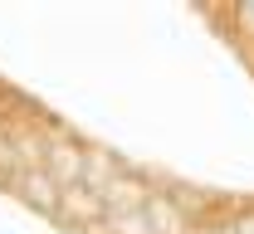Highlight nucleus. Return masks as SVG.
<instances>
[{
	"instance_id": "1",
	"label": "nucleus",
	"mask_w": 254,
	"mask_h": 234,
	"mask_svg": "<svg viewBox=\"0 0 254 234\" xmlns=\"http://www.w3.org/2000/svg\"><path fill=\"white\" fill-rule=\"evenodd\" d=\"M83 161H88V151L73 146V141H54V146H44V171L59 181V190L83 186Z\"/></svg>"
},
{
	"instance_id": "2",
	"label": "nucleus",
	"mask_w": 254,
	"mask_h": 234,
	"mask_svg": "<svg viewBox=\"0 0 254 234\" xmlns=\"http://www.w3.org/2000/svg\"><path fill=\"white\" fill-rule=\"evenodd\" d=\"M147 200H152V190H147L137 176H123V171L103 186V205H108V215H137V210H147Z\"/></svg>"
},
{
	"instance_id": "3",
	"label": "nucleus",
	"mask_w": 254,
	"mask_h": 234,
	"mask_svg": "<svg viewBox=\"0 0 254 234\" xmlns=\"http://www.w3.org/2000/svg\"><path fill=\"white\" fill-rule=\"evenodd\" d=\"M59 215L68 220V225H93V220H108V205H103V195L98 190H88V186H68L59 195Z\"/></svg>"
},
{
	"instance_id": "4",
	"label": "nucleus",
	"mask_w": 254,
	"mask_h": 234,
	"mask_svg": "<svg viewBox=\"0 0 254 234\" xmlns=\"http://www.w3.org/2000/svg\"><path fill=\"white\" fill-rule=\"evenodd\" d=\"M20 190H25L30 205H39V210H59V195H64L59 181H54L44 166H30V171H25V176H20Z\"/></svg>"
},
{
	"instance_id": "5",
	"label": "nucleus",
	"mask_w": 254,
	"mask_h": 234,
	"mask_svg": "<svg viewBox=\"0 0 254 234\" xmlns=\"http://www.w3.org/2000/svg\"><path fill=\"white\" fill-rule=\"evenodd\" d=\"M147 225H152V234H186L190 230V220L176 210V200H166V195H152L147 200Z\"/></svg>"
},
{
	"instance_id": "6",
	"label": "nucleus",
	"mask_w": 254,
	"mask_h": 234,
	"mask_svg": "<svg viewBox=\"0 0 254 234\" xmlns=\"http://www.w3.org/2000/svg\"><path fill=\"white\" fill-rule=\"evenodd\" d=\"M103 230L108 234H152V225H147V215L137 210V215H108Z\"/></svg>"
},
{
	"instance_id": "7",
	"label": "nucleus",
	"mask_w": 254,
	"mask_h": 234,
	"mask_svg": "<svg viewBox=\"0 0 254 234\" xmlns=\"http://www.w3.org/2000/svg\"><path fill=\"white\" fill-rule=\"evenodd\" d=\"M235 234H254V210H250V215H240V230H235Z\"/></svg>"
}]
</instances>
